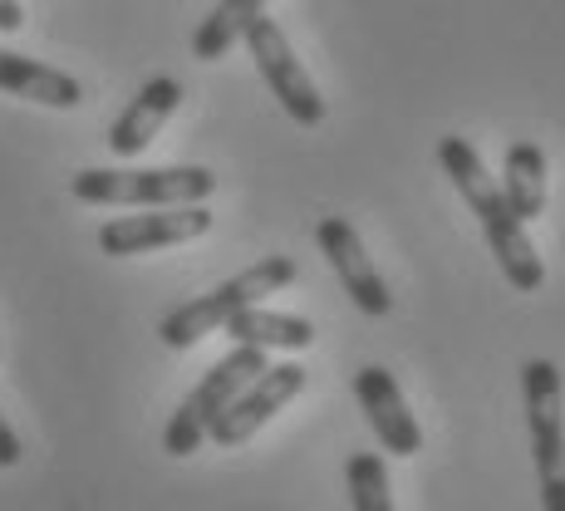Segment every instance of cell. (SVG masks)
<instances>
[{"label": "cell", "instance_id": "5b68a950", "mask_svg": "<svg viewBox=\"0 0 565 511\" xmlns=\"http://www.w3.org/2000/svg\"><path fill=\"white\" fill-rule=\"evenodd\" d=\"M521 394H526V428L531 458H536L541 511H565V384L551 359H526L521 369Z\"/></svg>", "mask_w": 565, "mask_h": 511}, {"label": "cell", "instance_id": "8992f818", "mask_svg": "<svg viewBox=\"0 0 565 511\" xmlns=\"http://www.w3.org/2000/svg\"><path fill=\"white\" fill-rule=\"evenodd\" d=\"M246 50H252L260 79L270 84V94L280 99V108H286L290 118H296L300 128H315L324 118V99L320 89H315V79L306 74V64L296 60V50H290L286 30L276 25V20L260 15L252 30H246Z\"/></svg>", "mask_w": 565, "mask_h": 511}, {"label": "cell", "instance_id": "e0dca14e", "mask_svg": "<svg viewBox=\"0 0 565 511\" xmlns=\"http://www.w3.org/2000/svg\"><path fill=\"white\" fill-rule=\"evenodd\" d=\"M15 462H20V438H15V428L0 418V467H15Z\"/></svg>", "mask_w": 565, "mask_h": 511}, {"label": "cell", "instance_id": "7c38bea8", "mask_svg": "<svg viewBox=\"0 0 565 511\" xmlns=\"http://www.w3.org/2000/svg\"><path fill=\"white\" fill-rule=\"evenodd\" d=\"M0 89L15 94V99L45 104V108H79L84 104V84L74 79V74L30 60V54H15V50H0Z\"/></svg>", "mask_w": 565, "mask_h": 511}, {"label": "cell", "instance_id": "6da1fadb", "mask_svg": "<svg viewBox=\"0 0 565 511\" xmlns=\"http://www.w3.org/2000/svg\"><path fill=\"white\" fill-rule=\"evenodd\" d=\"M438 162L443 172L452 178V188L467 198V206L477 212V222H482V236L487 246H492L497 266H502L507 286L521 290V296H531V290H541V280H546V266H541L536 246H531L526 236V222L512 212V202H507V192L497 188L492 178H487L482 158H477V148L467 143V138L448 134L438 143Z\"/></svg>", "mask_w": 565, "mask_h": 511}, {"label": "cell", "instance_id": "30bf717a", "mask_svg": "<svg viewBox=\"0 0 565 511\" xmlns=\"http://www.w3.org/2000/svg\"><path fill=\"white\" fill-rule=\"evenodd\" d=\"M354 394H360V408L369 413V428L384 443V453H394V458H418L423 428L408 413L404 394H398V379L388 374L384 364H364L360 374H354Z\"/></svg>", "mask_w": 565, "mask_h": 511}, {"label": "cell", "instance_id": "277c9868", "mask_svg": "<svg viewBox=\"0 0 565 511\" xmlns=\"http://www.w3.org/2000/svg\"><path fill=\"white\" fill-rule=\"evenodd\" d=\"M74 198L89 206H188L216 192L212 168H84Z\"/></svg>", "mask_w": 565, "mask_h": 511}, {"label": "cell", "instance_id": "4fadbf2b", "mask_svg": "<svg viewBox=\"0 0 565 511\" xmlns=\"http://www.w3.org/2000/svg\"><path fill=\"white\" fill-rule=\"evenodd\" d=\"M226 334L236 344H256V350H310L315 344V324L300 315H276L266 306H246L242 315L226 320Z\"/></svg>", "mask_w": 565, "mask_h": 511}, {"label": "cell", "instance_id": "8fae6325", "mask_svg": "<svg viewBox=\"0 0 565 511\" xmlns=\"http://www.w3.org/2000/svg\"><path fill=\"white\" fill-rule=\"evenodd\" d=\"M178 104H182V79H172V74H153V79L128 99L124 114L114 118V128H108V148H114V158H138L143 153V148L162 134V124L178 114Z\"/></svg>", "mask_w": 565, "mask_h": 511}, {"label": "cell", "instance_id": "7a4b0ae2", "mask_svg": "<svg viewBox=\"0 0 565 511\" xmlns=\"http://www.w3.org/2000/svg\"><path fill=\"white\" fill-rule=\"evenodd\" d=\"M290 280H296V260L290 256L256 260V266H246L242 276L222 280V286H212L206 296H198V300H188V306L162 315V324H158L162 344H168V350H192V344L206 340L212 330H226L232 315H242L246 306H260L266 296L286 290Z\"/></svg>", "mask_w": 565, "mask_h": 511}, {"label": "cell", "instance_id": "ba28073f", "mask_svg": "<svg viewBox=\"0 0 565 511\" xmlns=\"http://www.w3.org/2000/svg\"><path fill=\"white\" fill-rule=\"evenodd\" d=\"M306 379L310 374L300 364H270L266 374H256L252 384L236 394V404L216 418L212 443H216V448H242V443H252L256 433L290 404V398L306 394Z\"/></svg>", "mask_w": 565, "mask_h": 511}, {"label": "cell", "instance_id": "9c48e42d", "mask_svg": "<svg viewBox=\"0 0 565 511\" xmlns=\"http://www.w3.org/2000/svg\"><path fill=\"white\" fill-rule=\"evenodd\" d=\"M315 242H320L324 260L334 266V276H340L344 296L360 306V315H369V320H384V315L394 310V296H388L384 276L374 270V260H369L360 232H354L344 216H324V222L315 226Z\"/></svg>", "mask_w": 565, "mask_h": 511}, {"label": "cell", "instance_id": "52a82bcc", "mask_svg": "<svg viewBox=\"0 0 565 511\" xmlns=\"http://www.w3.org/2000/svg\"><path fill=\"white\" fill-rule=\"evenodd\" d=\"M212 232V212L202 202L188 206H143L138 216H114L99 226V252L104 256H143L162 252V246L198 242Z\"/></svg>", "mask_w": 565, "mask_h": 511}, {"label": "cell", "instance_id": "3957f363", "mask_svg": "<svg viewBox=\"0 0 565 511\" xmlns=\"http://www.w3.org/2000/svg\"><path fill=\"white\" fill-rule=\"evenodd\" d=\"M266 369H270V359H266V350H256V344H236L226 359H216L198 379V388H192L178 404V413L168 418V428H162V453H168V458H192V453L202 448V438H212L216 418L236 404V394H242L256 374H266Z\"/></svg>", "mask_w": 565, "mask_h": 511}, {"label": "cell", "instance_id": "9a60e30c", "mask_svg": "<svg viewBox=\"0 0 565 511\" xmlns=\"http://www.w3.org/2000/svg\"><path fill=\"white\" fill-rule=\"evenodd\" d=\"M502 192H507V202H512V212L521 222H536V216L546 212V153H541L536 143L507 148Z\"/></svg>", "mask_w": 565, "mask_h": 511}, {"label": "cell", "instance_id": "2e32d148", "mask_svg": "<svg viewBox=\"0 0 565 511\" xmlns=\"http://www.w3.org/2000/svg\"><path fill=\"white\" fill-rule=\"evenodd\" d=\"M350 507L354 511H394V492H388V467L379 453H354L350 467Z\"/></svg>", "mask_w": 565, "mask_h": 511}, {"label": "cell", "instance_id": "5bb4252c", "mask_svg": "<svg viewBox=\"0 0 565 511\" xmlns=\"http://www.w3.org/2000/svg\"><path fill=\"white\" fill-rule=\"evenodd\" d=\"M266 6L270 0H222V6L192 30V60L212 64V60H222V54H232L236 40H246V30L266 15Z\"/></svg>", "mask_w": 565, "mask_h": 511}, {"label": "cell", "instance_id": "ac0fdd59", "mask_svg": "<svg viewBox=\"0 0 565 511\" xmlns=\"http://www.w3.org/2000/svg\"><path fill=\"white\" fill-rule=\"evenodd\" d=\"M20 25H25V10H20V0H0V30H6V35H15Z\"/></svg>", "mask_w": 565, "mask_h": 511}]
</instances>
